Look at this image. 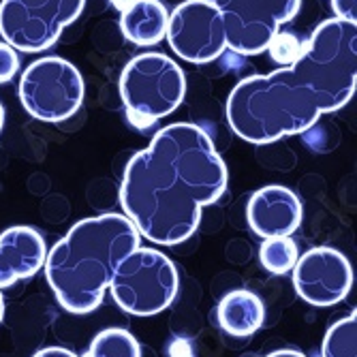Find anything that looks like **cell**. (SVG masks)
Returning <instances> with one entry per match:
<instances>
[{"label": "cell", "instance_id": "obj_1", "mask_svg": "<svg viewBox=\"0 0 357 357\" xmlns=\"http://www.w3.org/2000/svg\"><path fill=\"white\" fill-rule=\"evenodd\" d=\"M357 88V26L321 22L289 67L252 75L234 86L225 116L248 144H272L302 135L321 116L344 107Z\"/></svg>", "mask_w": 357, "mask_h": 357}, {"label": "cell", "instance_id": "obj_2", "mask_svg": "<svg viewBox=\"0 0 357 357\" xmlns=\"http://www.w3.org/2000/svg\"><path fill=\"white\" fill-rule=\"evenodd\" d=\"M227 184L229 172L208 131L176 122L126 163L120 206L142 238L178 246L197 231L204 208L222 197Z\"/></svg>", "mask_w": 357, "mask_h": 357}, {"label": "cell", "instance_id": "obj_3", "mask_svg": "<svg viewBox=\"0 0 357 357\" xmlns=\"http://www.w3.org/2000/svg\"><path fill=\"white\" fill-rule=\"evenodd\" d=\"M142 246V236L124 214H99L75 222L45 257V278L58 304L73 314L101 306L124 257Z\"/></svg>", "mask_w": 357, "mask_h": 357}, {"label": "cell", "instance_id": "obj_4", "mask_svg": "<svg viewBox=\"0 0 357 357\" xmlns=\"http://www.w3.org/2000/svg\"><path fill=\"white\" fill-rule=\"evenodd\" d=\"M186 96V77L178 62L160 52H146L126 62L120 73V99L126 120L148 131L172 116Z\"/></svg>", "mask_w": 357, "mask_h": 357}, {"label": "cell", "instance_id": "obj_5", "mask_svg": "<svg viewBox=\"0 0 357 357\" xmlns=\"http://www.w3.org/2000/svg\"><path fill=\"white\" fill-rule=\"evenodd\" d=\"M107 289L124 312L152 317L174 304L180 278L167 255L139 246L118 264Z\"/></svg>", "mask_w": 357, "mask_h": 357}, {"label": "cell", "instance_id": "obj_6", "mask_svg": "<svg viewBox=\"0 0 357 357\" xmlns=\"http://www.w3.org/2000/svg\"><path fill=\"white\" fill-rule=\"evenodd\" d=\"M17 92L20 103L30 118L58 124L77 114L86 88L73 62L60 56H45L26 67Z\"/></svg>", "mask_w": 357, "mask_h": 357}, {"label": "cell", "instance_id": "obj_7", "mask_svg": "<svg viewBox=\"0 0 357 357\" xmlns=\"http://www.w3.org/2000/svg\"><path fill=\"white\" fill-rule=\"evenodd\" d=\"M84 7L86 0H3L0 37L15 52H45L82 15Z\"/></svg>", "mask_w": 357, "mask_h": 357}, {"label": "cell", "instance_id": "obj_8", "mask_svg": "<svg viewBox=\"0 0 357 357\" xmlns=\"http://www.w3.org/2000/svg\"><path fill=\"white\" fill-rule=\"evenodd\" d=\"M225 24L227 50L240 56L264 54L280 26L291 22L302 0H204Z\"/></svg>", "mask_w": 357, "mask_h": 357}, {"label": "cell", "instance_id": "obj_9", "mask_svg": "<svg viewBox=\"0 0 357 357\" xmlns=\"http://www.w3.org/2000/svg\"><path fill=\"white\" fill-rule=\"evenodd\" d=\"M167 41L178 58L190 64H208L227 52L225 24L204 0H184L169 13Z\"/></svg>", "mask_w": 357, "mask_h": 357}, {"label": "cell", "instance_id": "obj_10", "mask_svg": "<svg viewBox=\"0 0 357 357\" xmlns=\"http://www.w3.org/2000/svg\"><path fill=\"white\" fill-rule=\"evenodd\" d=\"M291 274L296 294L314 308L340 304L353 287V268L349 259L330 246H317L300 255Z\"/></svg>", "mask_w": 357, "mask_h": 357}, {"label": "cell", "instance_id": "obj_11", "mask_svg": "<svg viewBox=\"0 0 357 357\" xmlns=\"http://www.w3.org/2000/svg\"><path fill=\"white\" fill-rule=\"evenodd\" d=\"M246 218L259 238H291L302 225V202L291 188L268 184L250 195Z\"/></svg>", "mask_w": 357, "mask_h": 357}, {"label": "cell", "instance_id": "obj_12", "mask_svg": "<svg viewBox=\"0 0 357 357\" xmlns=\"http://www.w3.org/2000/svg\"><path fill=\"white\" fill-rule=\"evenodd\" d=\"M47 246L35 227L15 225L0 234V289L26 280L45 266Z\"/></svg>", "mask_w": 357, "mask_h": 357}, {"label": "cell", "instance_id": "obj_13", "mask_svg": "<svg viewBox=\"0 0 357 357\" xmlns=\"http://www.w3.org/2000/svg\"><path fill=\"white\" fill-rule=\"evenodd\" d=\"M216 321L234 338L252 336L266 321L264 300L248 289H234L216 306Z\"/></svg>", "mask_w": 357, "mask_h": 357}, {"label": "cell", "instance_id": "obj_14", "mask_svg": "<svg viewBox=\"0 0 357 357\" xmlns=\"http://www.w3.org/2000/svg\"><path fill=\"white\" fill-rule=\"evenodd\" d=\"M169 11L160 0H139L120 15V30L126 41L139 47H152L167 35Z\"/></svg>", "mask_w": 357, "mask_h": 357}, {"label": "cell", "instance_id": "obj_15", "mask_svg": "<svg viewBox=\"0 0 357 357\" xmlns=\"http://www.w3.org/2000/svg\"><path fill=\"white\" fill-rule=\"evenodd\" d=\"M82 357H142V347L131 332L107 328L94 336Z\"/></svg>", "mask_w": 357, "mask_h": 357}, {"label": "cell", "instance_id": "obj_16", "mask_svg": "<svg viewBox=\"0 0 357 357\" xmlns=\"http://www.w3.org/2000/svg\"><path fill=\"white\" fill-rule=\"evenodd\" d=\"M300 259L298 242L294 238H268L259 246V261L276 276L289 274Z\"/></svg>", "mask_w": 357, "mask_h": 357}, {"label": "cell", "instance_id": "obj_17", "mask_svg": "<svg viewBox=\"0 0 357 357\" xmlns=\"http://www.w3.org/2000/svg\"><path fill=\"white\" fill-rule=\"evenodd\" d=\"M321 357H357V312L336 321L321 342Z\"/></svg>", "mask_w": 357, "mask_h": 357}, {"label": "cell", "instance_id": "obj_18", "mask_svg": "<svg viewBox=\"0 0 357 357\" xmlns=\"http://www.w3.org/2000/svg\"><path fill=\"white\" fill-rule=\"evenodd\" d=\"M302 47L304 43L296 35H291V32H276L274 39L268 45V52L272 60L278 62L280 67H289V64H294L298 60V56L302 54Z\"/></svg>", "mask_w": 357, "mask_h": 357}, {"label": "cell", "instance_id": "obj_19", "mask_svg": "<svg viewBox=\"0 0 357 357\" xmlns=\"http://www.w3.org/2000/svg\"><path fill=\"white\" fill-rule=\"evenodd\" d=\"M20 69V56L17 52L7 45L5 41H0V84H7L13 79V75Z\"/></svg>", "mask_w": 357, "mask_h": 357}, {"label": "cell", "instance_id": "obj_20", "mask_svg": "<svg viewBox=\"0 0 357 357\" xmlns=\"http://www.w3.org/2000/svg\"><path fill=\"white\" fill-rule=\"evenodd\" d=\"M330 5L336 20H342L347 24L357 22V0H330Z\"/></svg>", "mask_w": 357, "mask_h": 357}, {"label": "cell", "instance_id": "obj_21", "mask_svg": "<svg viewBox=\"0 0 357 357\" xmlns=\"http://www.w3.org/2000/svg\"><path fill=\"white\" fill-rule=\"evenodd\" d=\"M32 357H77V355L69 349H62V347H45V349L37 351Z\"/></svg>", "mask_w": 357, "mask_h": 357}, {"label": "cell", "instance_id": "obj_22", "mask_svg": "<svg viewBox=\"0 0 357 357\" xmlns=\"http://www.w3.org/2000/svg\"><path fill=\"white\" fill-rule=\"evenodd\" d=\"M109 3L114 5V9H118L120 13H124V11H128L133 5H137L139 0H109Z\"/></svg>", "mask_w": 357, "mask_h": 357}, {"label": "cell", "instance_id": "obj_23", "mask_svg": "<svg viewBox=\"0 0 357 357\" xmlns=\"http://www.w3.org/2000/svg\"><path fill=\"white\" fill-rule=\"evenodd\" d=\"M266 357H306V355L300 351H294V349H280V351H272Z\"/></svg>", "mask_w": 357, "mask_h": 357}, {"label": "cell", "instance_id": "obj_24", "mask_svg": "<svg viewBox=\"0 0 357 357\" xmlns=\"http://www.w3.org/2000/svg\"><path fill=\"white\" fill-rule=\"evenodd\" d=\"M5 319V298H3V291H0V323Z\"/></svg>", "mask_w": 357, "mask_h": 357}, {"label": "cell", "instance_id": "obj_25", "mask_svg": "<svg viewBox=\"0 0 357 357\" xmlns=\"http://www.w3.org/2000/svg\"><path fill=\"white\" fill-rule=\"evenodd\" d=\"M3 126H5V107L0 103V131H3Z\"/></svg>", "mask_w": 357, "mask_h": 357}]
</instances>
